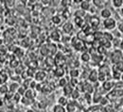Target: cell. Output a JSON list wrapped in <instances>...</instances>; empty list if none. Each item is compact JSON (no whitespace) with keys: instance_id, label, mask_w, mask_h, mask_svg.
<instances>
[{"instance_id":"obj_1","label":"cell","mask_w":123,"mask_h":112,"mask_svg":"<svg viewBox=\"0 0 123 112\" xmlns=\"http://www.w3.org/2000/svg\"><path fill=\"white\" fill-rule=\"evenodd\" d=\"M112 61L113 63L117 64L122 61V53L119 50H115L112 54Z\"/></svg>"},{"instance_id":"obj_2","label":"cell","mask_w":123,"mask_h":112,"mask_svg":"<svg viewBox=\"0 0 123 112\" xmlns=\"http://www.w3.org/2000/svg\"><path fill=\"white\" fill-rule=\"evenodd\" d=\"M116 25H117V22L114 18H108V19H105L103 21V26L106 29H113L116 27Z\"/></svg>"},{"instance_id":"obj_3","label":"cell","mask_w":123,"mask_h":112,"mask_svg":"<svg viewBox=\"0 0 123 112\" xmlns=\"http://www.w3.org/2000/svg\"><path fill=\"white\" fill-rule=\"evenodd\" d=\"M46 77V72H44V71H38V72H36L35 74H34V78L36 81H43V80L45 79Z\"/></svg>"},{"instance_id":"obj_4","label":"cell","mask_w":123,"mask_h":112,"mask_svg":"<svg viewBox=\"0 0 123 112\" xmlns=\"http://www.w3.org/2000/svg\"><path fill=\"white\" fill-rule=\"evenodd\" d=\"M8 79H9V75H8V73L5 72V71H0V86L6 84Z\"/></svg>"},{"instance_id":"obj_5","label":"cell","mask_w":123,"mask_h":112,"mask_svg":"<svg viewBox=\"0 0 123 112\" xmlns=\"http://www.w3.org/2000/svg\"><path fill=\"white\" fill-rule=\"evenodd\" d=\"M80 10H82L83 11H87L90 10L91 3H90V1H88V0H84V1H81V2H80Z\"/></svg>"},{"instance_id":"obj_6","label":"cell","mask_w":123,"mask_h":112,"mask_svg":"<svg viewBox=\"0 0 123 112\" xmlns=\"http://www.w3.org/2000/svg\"><path fill=\"white\" fill-rule=\"evenodd\" d=\"M20 86L21 85L18 82H12V83H11L9 85V91L11 92H12V93H16L17 91H18V89L20 88Z\"/></svg>"},{"instance_id":"obj_7","label":"cell","mask_w":123,"mask_h":112,"mask_svg":"<svg viewBox=\"0 0 123 112\" xmlns=\"http://www.w3.org/2000/svg\"><path fill=\"white\" fill-rule=\"evenodd\" d=\"M75 40H76V43H73V45H74L75 49H76V50H78V51L82 50V49L84 48V46H85V45H84V43H83L82 41L79 40L78 38H76Z\"/></svg>"},{"instance_id":"obj_8","label":"cell","mask_w":123,"mask_h":112,"mask_svg":"<svg viewBox=\"0 0 123 112\" xmlns=\"http://www.w3.org/2000/svg\"><path fill=\"white\" fill-rule=\"evenodd\" d=\"M88 79L91 82H97L98 80V73L96 70H93L88 75Z\"/></svg>"},{"instance_id":"obj_9","label":"cell","mask_w":123,"mask_h":112,"mask_svg":"<svg viewBox=\"0 0 123 112\" xmlns=\"http://www.w3.org/2000/svg\"><path fill=\"white\" fill-rule=\"evenodd\" d=\"M54 75L56 77H59V78H62L63 75H64V70L62 67H57L54 71Z\"/></svg>"},{"instance_id":"obj_10","label":"cell","mask_w":123,"mask_h":112,"mask_svg":"<svg viewBox=\"0 0 123 112\" xmlns=\"http://www.w3.org/2000/svg\"><path fill=\"white\" fill-rule=\"evenodd\" d=\"M99 19L98 18V17H96V16H93L91 17V20H90V27H93V28H96V27H98V26H99Z\"/></svg>"},{"instance_id":"obj_11","label":"cell","mask_w":123,"mask_h":112,"mask_svg":"<svg viewBox=\"0 0 123 112\" xmlns=\"http://www.w3.org/2000/svg\"><path fill=\"white\" fill-rule=\"evenodd\" d=\"M73 91H74V88H72V87L69 85V83H68V84L63 88V94H64L65 97H66V96H70Z\"/></svg>"},{"instance_id":"obj_12","label":"cell","mask_w":123,"mask_h":112,"mask_svg":"<svg viewBox=\"0 0 123 112\" xmlns=\"http://www.w3.org/2000/svg\"><path fill=\"white\" fill-rule=\"evenodd\" d=\"M24 96L33 101V99H34V98H35V96H36V93H35L34 90H32V89H28V90H27V91H26V93H25V95H24Z\"/></svg>"},{"instance_id":"obj_13","label":"cell","mask_w":123,"mask_h":112,"mask_svg":"<svg viewBox=\"0 0 123 112\" xmlns=\"http://www.w3.org/2000/svg\"><path fill=\"white\" fill-rule=\"evenodd\" d=\"M62 29H63V31L65 32V33H70V32L72 31V29H73V25L70 23V22H66L63 26H62Z\"/></svg>"},{"instance_id":"obj_14","label":"cell","mask_w":123,"mask_h":112,"mask_svg":"<svg viewBox=\"0 0 123 112\" xmlns=\"http://www.w3.org/2000/svg\"><path fill=\"white\" fill-rule=\"evenodd\" d=\"M100 15L102 18H104V20L105 19H108V18H111V15H112V13H111V11H110V10L109 9H103L101 11H100Z\"/></svg>"},{"instance_id":"obj_15","label":"cell","mask_w":123,"mask_h":112,"mask_svg":"<svg viewBox=\"0 0 123 112\" xmlns=\"http://www.w3.org/2000/svg\"><path fill=\"white\" fill-rule=\"evenodd\" d=\"M67 104H68V100H67V98L65 96H61L58 99V105H60L62 107H65V106H67Z\"/></svg>"},{"instance_id":"obj_16","label":"cell","mask_w":123,"mask_h":112,"mask_svg":"<svg viewBox=\"0 0 123 112\" xmlns=\"http://www.w3.org/2000/svg\"><path fill=\"white\" fill-rule=\"evenodd\" d=\"M9 86L7 84H4V85H1L0 86V94L1 95H6L8 92H9Z\"/></svg>"},{"instance_id":"obj_17","label":"cell","mask_w":123,"mask_h":112,"mask_svg":"<svg viewBox=\"0 0 123 112\" xmlns=\"http://www.w3.org/2000/svg\"><path fill=\"white\" fill-rule=\"evenodd\" d=\"M80 59L83 61V62H88L90 59H91V57H90V54L88 52H84L81 54L80 56Z\"/></svg>"},{"instance_id":"obj_18","label":"cell","mask_w":123,"mask_h":112,"mask_svg":"<svg viewBox=\"0 0 123 112\" xmlns=\"http://www.w3.org/2000/svg\"><path fill=\"white\" fill-rule=\"evenodd\" d=\"M52 112H66V108L60 105H55L52 108Z\"/></svg>"},{"instance_id":"obj_19","label":"cell","mask_w":123,"mask_h":112,"mask_svg":"<svg viewBox=\"0 0 123 112\" xmlns=\"http://www.w3.org/2000/svg\"><path fill=\"white\" fill-rule=\"evenodd\" d=\"M75 24L77 25L79 27H83V25H85V23H84V20H83V18H80V17H75Z\"/></svg>"},{"instance_id":"obj_20","label":"cell","mask_w":123,"mask_h":112,"mask_svg":"<svg viewBox=\"0 0 123 112\" xmlns=\"http://www.w3.org/2000/svg\"><path fill=\"white\" fill-rule=\"evenodd\" d=\"M69 75H70L71 78H78L80 76V72H79V70H77L76 68H74V69L70 70Z\"/></svg>"},{"instance_id":"obj_21","label":"cell","mask_w":123,"mask_h":112,"mask_svg":"<svg viewBox=\"0 0 123 112\" xmlns=\"http://www.w3.org/2000/svg\"><path fill=\"white\" fill-rule=\"evenodd\" d=\"M102 87H103V89H104L105 91H110V90L114 87V83H113L112 81H104Z\"/></svg>"},{"instance_id":"obj_22","label":"cell","mask_w":123,"mask_h":112,"mask_svg":"<svg viewBox=\"0 0 123 112\" xmlns=\"http://www.w3.org/2000/svg\"><path fill=\"white\" fill-rule=\"evenodd\" d=\"M32 102H33L32 100L27 98V97H25V96H23L22 99H21V103H22L24 106H31V104H32Z\"/></svg>"},{"instance_id":"obj_23","label":"cell","mask_w":123,"mask_h":112,"mask_svg":"<svg viewBox=\"0 0 123 112\" xmlns=\"http://www.w3.org/2000/svg\"><path fill=\"white\" fill-rule=\"evenodd\" d=\"M93 90H94V88H93L92 85L90 83H84V91H86L87 93L91 94L93 91H94Z\"/></svg>"},{"instance_id":"obj_24","label":"cell","mask_w":123,"mask_h":112,"mask_svg":"<svg viewBox=\"0 0 123 112\" xmlns=\"http://www.w3.org/2000/svg\"><path fill=\"white\" fill-rule=\"evenodd\" d=\"M103 38L108 42H112L114 40V36L110 32H103Z\"/></svg>"},{"instance_id":"obj_25","label":"cell","mask_w":123,"mask_h":112,"mask_svg":"<svg viewBox=\"0 0 123 112\" xmlns=\"http://www.w3.org/2000/svg\"><path fill=\"white\" fill-rule=\"evenodd\" d=\"M114 71H117L118 73L121 74L123 72V61L116 64V65H115V68H114Z\"/></svg>"},{"instance_id":"obj_26","label":"cell","mask_w":123,"mask_h":112,"mask_svg":"<svg viewBox=\"0 0 123 112\" xmlns=\"http://www.w3.org/2000/svg\"><path fill=\"white\" fill-rule=\"evenodd\" d=\"M93 36H94V39H95V40H97V41H100V40L103 38V32L96 31L94 34H93Z\"/></svg>"},{"instance_id":"obj_27","label":"cell","mask_w":123,"mask_h":112,"mask_svg":"<svg viewBox=\"0 0 123 112\" xmlns=\"http://www.w3.org/2000/svg\"><path fill=\"white\" fill-rule=\"evenodd\" d=\"M80 92L78 91V90H76V89H74V91H72V93H71V97H72V99L73 100H77V99H79L80 98Z\"/></svg>"},{"instance_id":"obj_28","label":"cell","mask_w":123,"mask_h":112,"mask_svg":"<svg viewBox=\"0 0 123 112\" xmlns=\"http://www.w3.org/2000/svg\"><path fill=\"white\" fill-rule=\"evenodd\" d=\"M27 88H25L23 85L22 86H20V88L18 89V91H17V93L19 94V95H21L22 97L25 95V93H26V91H27Z\"/></svg>"},{"instance_id":"obj_29","label":"cell","mask_w":123,"mask_h":112,"mask_svg":"<svg viewBox=\"0 0 123 112\" xmlns=\"http://www.w3.org/2000/svg\"><path fill=\"white\" fill-rule=\"evenodd\" d=\"M68 84V81L66 78H64V77H62V78H60L59 80V86L62 87V88H64L66 85Z\"/></svg>"},{"instance_id":"obj_30","label":"cell","mask_w":123,"mask_h":112,"mask_svg":"<svg viewBox=\"0 0 123 112\" xmlns=\"http://www.w3.org/2000/svg\"><path fill=\"white\" fill-rule=\"evenodd\" d=\"M61 22H62V19L60 16L55 15L52 17V23H53V24H55V25H59V24H61Z\"/></svg>"},{"instance_id":"obj_31","label":"cell","mask_w":123,"mask_h":112,"mask_svg":"<svg viewBox=\"0 0 123 112\" xmlns=\"http://www.w3.org/2000/svg\"><path fill=\"white\" fill-rule=\"evenodd\" d=\"M68 83H69V85H70L72 88H75V87H77L78 84H79L80 82H79L78 78H71L70 82H68Z\"/></svg>"},{"instance_id":"obj_32","label":"cell","mask_w":123,"mask_h":112,"mask_svg":"<svg viewBox=\"0 0 123 112\" xmlns=\"http://www.w3.org/2000/svg\"><path fill=\"white\" fill-rule=\"evenodd\" d=\"M60 35H59V33H58V31H53L52 33H51V39H53L54 41H59L60 40Z\"/></svg>"},{"instance_id":"obj_33","label":"cell","mask_w":123,"mask_h":112,"mask_svg":"<svg viewBox=\"0 0 123 112\" xmlns=\"http://www.w3.org/2000/svg\"><path fill=\"white\" fill-rule=\"evenodd\" d=\"M113 5H114L116 8H120L123 5V1L122 0H114V1H113Z\"/></svg>"},{"instance_id":"obj_34","label":"cell","mask_w":123,"mask_h":112,"mask_svg":"<svg viewBox=\"0 0 123 112\" xmlns=\"http://www.w3.org/2000/svg\"><path fill=\"white\" fill-rule=\"evenodd\" d=\"M84 15H85V11H83L82 10H80V11H75V17L83 18Z\"/></svg>"},{"instance_id":"obj_35","label":"cell","mask_w":123,"mask_h":112,"mask_svg":"<svg viewBox=\"0 0 123 112\" xmlns=\"http://www.w3.org/2000/svg\"><path fill=\"white\" fill-rule=\"evenodd\" d=\"M105 52H106V49L103 47L102 45H99V46L98 47V55L101 56V55H103Z\"/></svg>"},{"instance_id":"obj_36","label":"cell","mask_w":123,"mask_h":112,"mask_svg":"<svg viewBox=\"0 0 123 112\" xmlns=\"http://www.w3.org/2000/svg\"><path fill=\"white\" fill-rule=\"evenodd\" d=\"M103 3H105V2H104V1H101V0H94V1H93V4H95L96 7H98V8H101V7H102L101 5H102Z\"/></svg>"},{"instance_id":"obj_37","label":"cell","mask_w":123,"mask_h":112,"mask_svg":"<svg viewBox=\"0 0 123 112\" xmlns=\"http://www.w3.org/2000/svg\"><path fill=\"white\" fill-rule=\"evenodd\" d=\"M113 77L116 78V79H118V78L121 77V75H120V73H118L117 71H114V73H113Z\"/></svg>"},{"instance_id":"obj_38","label":"cell","mask_w":123,"mask_h":112,"mask_svg":"<svg viewBox=\"0 0 123 112\" xmlns=\"http://www.w3.org/2000/svg\"><path fill=\"white\" fill-rule=\"evenodd\" d=\"M70 3H71V2H70V1H62V2H61V4H62V6H63V7H65V8H66V7H67V6H66V5H69V4H70Z\"/></svg>"},{"instance_id":"obj_39","label":"cell","mask_w":123,"mask_h":112,"mask_svg":"<svg viewBox=\"0 0 123 112\" xmlns=\"http://www.w3.org/2000/svg\"><path fill=\"white\" fill-rule=\"evenodd\" d=\"M118 30H119V32L123 33V23H121V24L118 26Z\"/></svg>"},{"instance_id":"obj_40","label":"cell","mask_w":123,"mask_h":112,"mask_svg":"<svg viewBox=\"0 0 123 112\" xmlns=\"http://www.w3.org/2000/svg\"><path fill=\"white\" fill-rule=\"evenodd\" d=\"M26 112H35V111H34L33 109H28V110H27Z\"/></svg>"},{"instance_id":"obj_41","label":"cell","mask_w":123,"mask_h":112,"mask_svg":"<svg viewBox=\"0 0 123 112\" xmlns=\"http://www.w3.org/2000/svg\"><path fill=\"white\" fill-rule=\"evenodd\" d=\"M121 79H122V81H123V74L121 75Z\"/></svg>"},{"instance_id":"obj_42","label":"cell","mask_w":123,"mask_h":112,"mask_svg":"<svg viewBox=\"0 0 123 112\" xmlns=\"http://www.w3.org/2000/svg\"><path fill=\"white\" fill-rule=\"evenodd\" d=\"M121 12H122V14H123V9L121 10Z\"/></svg>"},{"instance_id":"obj_43","label":"cell","mask_w":123,"mask_h":112,"mask_svg":"<svg viewBox=\"0 0 123 112\" xmlns=\"http://www.w3.org/2000/svg\"><path fill=\"white\" fill-rule=\"evenodd\" d=\"M122 44H123V40H122Z\"/></svg>"}]
</instances>
